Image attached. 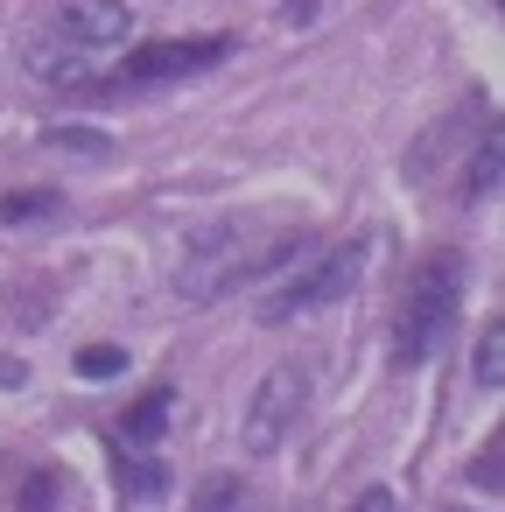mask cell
Masks as SVG:
<instances>
[{"label":"cell","mask_w":505,"mask_h":512,"mask_svg":"<svg viewBox=\"0 0 505 512\" xmlns=\"http://www.w3.org/2000/svg\"><path fill=\"white\" fill-rule=\"evenodd\" d=\"M78 372H85V379H120V372H127V351H120V344H85V351H78Z\"/></svg>","instance_id":"5bb4252c"},{"label":"cell","mask_w":505,"mask_h":512,"mask_svg":"<svg viewBox=\"0 0 505 512\" xmlns=\"http://www.w3.org/2000/svg\"><path fill=\"white\" fill-rule=\"evenodd\" d=\"M22 505H57V477H50V470H36V477L22 484Z\"/></svg>","instance_id":"2e32d148"},{"label":"cell","mask_w":505,"mask_h":512,"mask_svg":"<svg viewBox=\"0 0 505 512\" xmlns=\"http://www.w3.org/2000/svg\"><path fill=\"white\" fill-rule=\"evenodd\" d=\"M498 169H505V148H498V134H484V141H477V162L463 169V197L484 204V197L498 190Z\"/></svg>","instance_id":"30bf717a"},{"label":"cell","mask_w":505,"mask_h":512,"mask_svg":"<svg viewBox=\"0 0 505 512\" xmlns=\"http://www.w3.org/2000/svg\"><path fill=\"white\" fill-rule=\"evenodd\" d=\"M232 57V36H183V43H148V50H134L127 57V71H120V92H134V85H162V78H190V71H211V64H225Z\"/></svg>","instance_id":"5b68a950"},{"label":"cell","mask_w":505,"mask_h":512,"mask_svg":"<svg viewBox=\"0 0 505 512\" xmlns=\"http://www.w3.org/2000/svg\"><path fill=\"white\" fill-rule=\"evenodd\" d=\"M169 407H176V393H169V386H155V393H148L141 407H127V414L113 421V442H120V449H148V442L162 435Z\"/></svg>","instance_id":"ba28073f"},{"label":"cell","mask_w":505,"mask_h":512,"mask_svg":"<svg viewBox=\"0 0 505 512\" xmlns=\"http://www.w3.org/2000/svg\"><path fill=\"white\" fill-rule=\"evenodd\" d=\"M477 484H484V491H498V442H484V449H477Z\"/></svg>","instance_id":"e0dca14e"},{"label":"cell","mask_w":505,"mask_h":512,"mask_svg":"<svg viewBox=\"0 0 505 512\" xmlns=\"http://www.w3.org/2000/svg\"><path fill=\"white\" fill-rule=\"evenodd\" d=\"M456 302H463V253H428L421 274H414V288H407L400 330H393V365H421L449 337Z\"/></svg>","instance_id":"7a4b0ae2"},{"label":"cell","mask_w":505,"mask_h":512,"mask_svg":"<svg viewBox=\"0 0 505 512\" xmlns=\"http://www.w3.org/2000/svg\"><path fill=\"white\" fill-rule=\"evenodd\" d=\"M190 505H211V512H218V505H246V484H239V477H204V484L190 491Z\"/></svg>","instance_id":"9a60e30c"},{"label":"cell","mask_w":505,"mask_h":512,"mask_svg":"<svg viewBox=\"0 0 505 512\" xmlns=\"http://www.w3.org/2000/svg\"><path fill=\"white\" fill-rule=\"evenodd\" d=\"M302 400H309V379H302V365H281V372H267V379L253 386V400H246V428H239L246 456H274V449L288 442V428L302 421Z\"/></svg>","instance_id":"277c9868"},{"label":"cell","mask_w":505,"mask_h":512,"mask_svg":"<svg viewBox=\"0 0 505 512\" xmlns=\"http://www.w3.org/2000/svg\"><path fill=\"white\" fill-rule=\"evenodd\" d=\"M365 253H372L365 239H344V246H330L323 260H302V274L260 302V323H295V316H309V309L344 302V295L365 281Z\"/></svg>","instance_id":"3957f363"},{"label":"cell","mask_w":505,"mask_h":512,"mask_svg":"<svg viewBox=\"0 0 505 512\" xmlns=\"http://www.w3.org/2000/svg\"><path fill=\"white\" fill-rule=\"evenodd\" d=\"M50 36H64V43H78V50L99 57V50H120L134 36V15L120 8V0H64Z\"/></svg>","instance_id":"8992f818"},{"label":"cell","mask_w":505,"mask_h":512,"mask_svg":"<svg viewBox=\"0 0 505 512\" xmlns=\"http://www.w3.org/2000/svg\"><path fill=\"white\" fill-rule=\"evenodd\" d=\"M162 491H169L162 463H148V456H141V463H134V456H120V498H127V505H155Z\"/></svg>","instance_id":"8fae6325"},{"label":"cell","mask_w":505,"mask_h":512,"mask_svg":"<svg viewBox=\"0 0 505 512\" xmlns=\"http://www.w3.org/2000/svg\"><path fill=\"white\" fill-rule=\"evenodd\" d=\"M22 379H29V365H22V358H0V386H22Z\"/></svg>","instance_id":"ac0fdd59"},{"label":"cell","mask_w":505,"mask_h":512,"mask_svg":"<svg viewBox=\"0 0 505 512\" xmlns=\"http://www.w3.org/2000/svg\"><path fill=\"white\" fill-rule=\"evenodd\" d=\"M43 148H57V155H85V162H99V155H106L113 141H106V134H92V127H50V134H43Z\"/></svg>","instance_id":"4fadbf2b"},{"label":"cell","mask_w":505,"mask_h":512,"mask_svg":"<svg viewBox=\"0 0 505 512\" xmlns=\"http://www.w3.org/2000/svg\"><path fill=\"white\" fill-rule=\"evenodd\" d=\"M477 386H484V393L505 386V323H484V330H477Z\"/></svg>","instance_id":"7c38bea8"},{"label":"cell","mask_w":505,"mask_h":512,"mask_svg":"<svg viewBox=\"0 0 505 512\" xmlns=\"http://www.w3.org/2000/svg\"><path fill=\"white\" fill-rule=\"evenodd\" d=\"M295 253H309V232H281L267 253H246V225H239V218L197 225V232L183 239L176 295H190V302H218L225 288H239V281H253V274H267V267H281V260H295Z\"/></svg>","instance_id":"6da1fadb"},{"label":"cell","mask_w":505,"mask_h":512,"mask_svg":"<svg viewBox=\"0 0 505 512\" xmlns=\"http://www.w3.org/2000/svg\"><path fill=\"white\" fill-rule=\"evenodd\" d=\"M57 211H64L57 190H8V197H0V225H8V232H22V225H50Z\"/></svg>","instance_id":"9c48e42d"},{"label":"cell","mask_w":505,"mask_h":512,"mask_svg":"<svg viewBox=\"0 0 505 512\" xmlns=\"http://www.w3.org/2000/svg\"><path fill=\"white\" fill-rule=\"evenodd\" d=\"M29 78H43V85H92V50H78V43H64V36H43V43H29Z\"/></svg>","instance_id":"52a82bcc"}]
</instances>
